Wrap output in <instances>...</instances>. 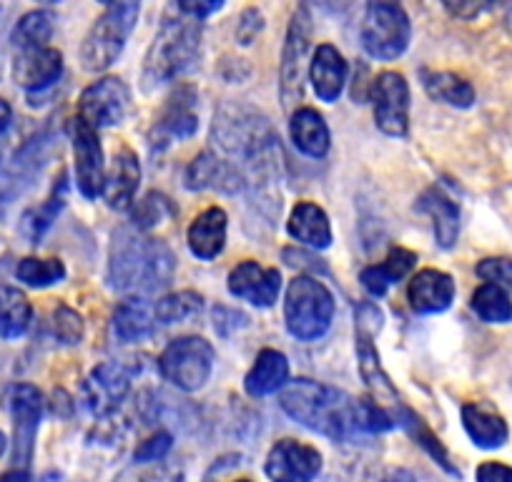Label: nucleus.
Returning <instances> with one entry per match:
<instances>
[{
	"instance_id": "2f4dec72",
	"label": "nucleus",
	"mask_w": 512,
	"mask_h": 482,
	"mask_svg": "<svg viewBox=\"0 0 512 482\" xmlns=\"http://www.w3.org/2000/svg\"><path fill=\"white\" fill-rule=\"evenodd\" d=\"M422 81H425L427 93L437 98V101L447 103V106L470 108L475 103V88L470 86V81L457 76V73L425 71L422 73Z\"/></svg>"
},
{
	"instance_id": "7ed1b4c3",
	"label": "nucleus",
	"mask_w": 512,
	"mask_h": 482,
	"mask_svg": "<svg viewBox=\"0 0 512 482\" xmlns=\"http://www.w3.org/2000/svg\"><path fill=\"white\" fill-rule=\"evenodd\" d=\"M201 21L184 16L176 8V18H166L161 31L156 33L141 73L144 91H156L174 78H179L199 56Z\"/></svg>"
},
{
	"instance_id": "f8f14e48",
	"label": "nucleus",
	"mask_w": 512,
	"mask_h": 482,
	"mask_svg": "<svg viewBox=\"0 0 512 482\" xmlns=\"http://www.w3.org/2000/svg\"><path fill=\"white\" fill-rule=\"evenodd\" d=\"M71 144H73V159H76V184L86 199H96L103 191V181H106V166H103V151L101 141H98L96 129L83 124L81 118H73L71 126Z\"/></svg>"
},
{
	"instance_id": "ea45409f",
	"label": "nucleus",
	"mask_w": 512,
	"mask_h": 482,
	"mask_svg": "<svg viewBox=\"0 0 512 482\" xmlns=\"http://www.w3.org/2000/svg\"><path fill=\"white\" fill-rule=\"evenodd\" d=\"M83 332H86V327H83V319L76 309L61 304L53 312V334H56L58 342L78 344L83 339Z\"/></svg>"
},
{
	"instance_id": "c756f323",
	"label": "nucleus",
	"mask_w": 512,
	"mask_h": 482,
	"mask_svg": "<svg viewBox=\"0 0 512 482\" xmlns=\"http://www.w3.org/2000/svg\"><path fill=\"white\" fill-rule=\"evenodd\" d=\"M357 357H359V372H362V380L367 382V387L372 390V395L377 397V405L382 402H392L395 407H400L397 402V390L392 387L390 377L384 375L382 365H379V354L372 344V334L357 329Z\"/></svg>"
},
{
	"instance_id": "a878e982",
	"label": "nucleus",
	"mask_w": 512,
	"mask_h": 482,
	"mask_svg": "<svg viewBox=\"0 0 512 482\" xmlns=\"http://www.w3.org/2000/svg\"><path fill=\"white\" fill-rule=\"evenodd\" d=\"M420 211L432 219L435 239L442 249H452L460 236V206L450 199L442 189H430L422 194Z\"/></svg>"
},
{
	"instance_id": "0eeeda50",
	"label": "nucleus",
	"mask_w": 512,
	"mask_h": 482,
	"mask_svg": "<svg viewBox=\"0 0 512 482\" xmlns=\"http://www.w3.org/2000/svg\"><path fill=\"white\" fill-rule=\"evenodd\" d=\"M216 352L204 337H179L164 349L159 370L166 382L184 392H196L209 382Z\"/></svg>"
},
{
	"instance_id": "aec40b11",
	"label": "nucleus",
	"mask_w": 512,
	"mask_h": 482,
	"mask_svg": "<svg viewBox=\"0 0 512 482\" xmlns=\"http://www.w3.org/2000/svg\"><path fill=\"white\" fill-rule=\"evenodd\" d=\"M141 181V166L139 159L131 149H121L113 156V166L103 181L101 196L106 204L116 211H126L128 206L134 204L136 189Z\"/></svg>"
},
{
	"instance_id": "a18cd8bd",
	"label": "nucleus",
	"mask_w": 512,
	"mask_h": 482,
	"mask_svg": "<svg viewBox=\"0 0 512 482\" xmlns=\"http://www.w3.org/2000/svg\"><path fill=\"white\" fill-rule=\"evenodd\" d=\"M477 482H512V467L502 465V462H482L475 472Z\"/></svg>"
},
{
	"instance_id": "473e14b6",
	"label": "nucleus",
	"mask_w": 512,
	"mask_h": 482,
	"mask_svg": "<svg viewBox=\"0 0 512 482\" xmlns=\"http://www.w3.org/2000/svg\"><path fill=\"white\" fill-rule=\"evenodd\" d=\"M397 410H400V415H397V422H400V425L405 427L407 432H410L412 440H415L420 447H425L427 455H430L432 460H435L437 465L442 467V470H447V472H450V475L460 477V470H457V467L452 465L450 452L445 450V445H442V442H440V437H437L435 432H432L430 427L425 425V420H422L420 415H415V412H412V410H407V407H402V405L397 407Z\"/></svg>"
},
{
	"instance_id": "c9c22d12",
	"label": "nucleus",
	"mask_w": 512,
	"mask_h": 482,
	"mask_svg": "<svg viewBox=\"0 0 512 482\" xmlns=\"http://www.w3.org/2000/svg\"><path fill=\"white\" fill-rule=\"evenodd\" d=\"M63 191H66V181H63V176H61V184H58V189H53L51 196H48L41 206H36V209H31L26 216H23V234L31 239V244H38V241H41V236L46 234V231L51 229L53 221H56L58 211L63 209V201H66Z\"/></svg>"
},
{
	"instance_id": "ddd939ff",
	"label": "nucleus",
	"mask_w": 512,
	"mask_h": 482,
	"mask_svg": "<svg viewBox=\"0 0 512 482\" xmlns=\"http://www.w3.org/2000/svg\"><path fill=\"white\" fill-rule=\"evenodd\" d=\"M196 93L191 88H179L174 96L169 98L164 108H161L159 118H156L154 129L149 131V144L154 151L169 149L174 141L191 139L199 129V116L194 111Z\"/></svg>"
},
{
	"instance_id": "603ef678",
	"label": "nucleus",
	"mask_w": 512,
	"mask_h": 482,
	"mask_svg": "<svg viewBox=\"0 0 512 482\" xmlns=\"http://www.w3.org/2000/svg\"><path fill=\"white\" fill-rule=\"evenodd\" d=\"M6 447H8V440H6V435L0 432V457L6 455Z\"/></svg>"
},
{
	"instance_id": "6e6552de",
	"label": "nucleus",
	"mask_w": 512,
	"mask_h": 482,
	"mask_svg": "<svg viewBox=\"0 0 512 482\" xmlns=\"http://www.w3.org/2000/svg\"><path fill=\"white\" fill-rule=\"evenodd\" d=\"M6 405L13 420V462L18 470H28L36 450L38 425L43 417V395L33 385L16 382L6 390Z\"/></svg>"
},
{
	"instance_id": "f03ea898",
	"label": "nucleus",
	"mask_w": 512,
	"mask_h": 482,
	"mask_svg": "<svg viewBox=\"0 0 512 482\" xmlns=\"http://www.w3.org/2000/svg\"><path fill=\"white\" fill-rule=\"evenodd\" d=\"M176 257L164 241L139 229H118L108 254V279L118 292H159L171 282Z\"/></svg>"
},
{
	"instance_id": "de8ad7c7",
	"label": "nucleus",
	"mask_w": 512,
	"mask_h": 482,
	"mask_svg": "<svg viewBox=\"0 0 512 482\" xmlns=\"http://www.w3.org/2000/svg\"><path fill=\"white\" fill-rule=\"evenodd\" d=\"M382 482H417V477L412 475L405 467H397V470H390L382 477Z\"/></svg>"
},
{
	"instance_id": "393cba45",
	"label": "nucleus",
	"mask_w": 512,
	"mask_h": 482,
	"mask_svg": "<svg viewBox=\"0 0 512 482\" xmlns=\"http://www.w3.org/2000/svg\"><path fill=\"white\" fill-rule=\"evenodd\" d=\"M289 380V362L277 349H262L254 367L244 380V390L249 397H267L282 390Z\"/></svg>"
},
{
	"instance_id": "2eb2a0df",
	"label": "nucleus",
	"mask_w": 512,
	"mask_h": 482,
	"mask_svg": "<svg viewBox=\"0 0 512 482\" xmlns=\"http://www.w3.org/2000/svg\"><path fill=\"white\" fill-rule=\"evenodd\" d=\"M128 390H131V377L121 365L113 362H103L96 370L88 375L86 385H83V395H86V407L96 417H108L118 410L123 400H126Z\"/></svg>"
},
{
	"instance_id": "cd10ccee",
	"label": "nucleus",
	"mask_w": 512,
	"mask_h": 482,
	"mask_svg": "<svg viewBox=\"0 0 512 482\" xmlns=\"http://www.w3.org/2000/svg\"><path fill=\"white\" fill-rule=\"evenodd\" d=\"M289 134H292L294 146L309 159H322L329 151V129L322 113L314 108H297L289 121Z\"/></svg>"
},
{
	"instance_id": "e433bc0d",
	"label": "nucleus",
	"mask_w": 512,
	"mask_h": 482,
	"mask_svg": "<svg viewBox=\"0 0 512 482\" xmlns=\"http://www.w3.org/2000/svg\"><path fill=\"white\" fill-rule=\"evenodd\" d=\"M201 309H204V299L196 292H176L166 294L164 299H159L154 307L156 322L161 324H179L186 319L199 317Z\"/></svg>"
},
{
	"instance_id": "4be33fe9",
	"label": "nucleus",
	"mask_w": 512,
	"mask_h": 482,
	"mask_svg": "<svg viewBox=\"0 0 512 482\" xmlns=\"http://www.w3.org/2000/svg\"><path fill=\"white\" fill-rule=\"evenodd\" d=\"M347 73V61H344L337 48L329 46V43L319 46L312 58V66H309V78H312L314 93H317L319 101H337L344 91V83H347Z\"/></svg>"
},
{
	"instance_id": "864d4df0",
	"label": "nucleus",
	"mask_w": 512,
	"mask_h": 482,
	"mask_svg": "<svg viewBox=\"0 0 512 482\" xmlns=\"http://www.w3.org/2000/svg\"><path fill=\"white\" fill-rule=\"evenodd\" d=\"M507 292H510V297H512V284H510V289H507Z\"/></svg>"
},
{
	"instance_id": "58836bf2",
	"label": "nucleus",
	"mask_w": 512,
	"mask_h": 482,
	"mask_svg": "<svg viewBox=\"0 0 512 482\" xmlns=\"http://www.w3.org/2000/svg\"><path fill=\"white\" fill-rule=\"evenodd\" d=\"M176 209L171 206V201L164 194H146V199H141L134 209V226L136 229H151V226L161 224L166 216H174Z\"/></svg>"
},
{
	"instance_id": "412c9836",
	"label": "nucleus",
	"mask_w": 512,
	"mask_h": 482,
	"mask_svg": "<svg viewBox=\"0 0 512 482\" xmlns=\"http://www.w3.org/2000/svg\"><path fill=\"white\" fill-rule=\"evenodd\" d=\"M462 425L470 440L482 450H497L510 437L505 417L487 402H467L462 407Z\"/></svg>"
},
{
	"instance_id": "5701e85b",
	"label": "nucleus",
	"mask_w": 512,
	"mask_h": 482,
	"mask_svg": "<svg viewBox=\"0 0 512 482\" xmlns=\"http://www.w3.org/2000/svg\"><path fill=\"white\" fill-rule=\"evenodd\" d=\"M186 241H189V249L196 259L209 262V259L219 257L226 244V211L219 209V206L201 211L191 221Z\"/></svg>"
},
{
	"instance_id": "8fccbe9b",
	"label": "nucleus",
	"mask_w": 512,
	"mask_h": 482,
	"mask_svg": "<svg viewBox=\"0 0 512 482\" xmlns=\"http://www.w3.org/2000/svg\"><path fill=\"white\" fill-rule=\"evenodd\" d=\"M0 482H31V475H28V470H18V467H13V470H8L6 475H0Z\"/></svg>"
},
{
	"instance_id": "dca6fc26",
	"label": "nucleus",
	"mask_w": 512,
	"mask_h": 482,
	"mask_svg": "<svg viewBox=\"0 0 512 482\" xmlns=\"http://www.w3.org/2000/svg\"><path fill=\"white\" fill-rule=\"evenodd\" d=\"M231 297L244 299L254 307H272L282 292V277L277 269H267L256 262H241L229 274Z\"/></svg>"
},
{
	"instance_id": "37998d69",
	"label": "nucleus",
	"mask_w": 512,
	"mask_h": 482,
	"mask_svg": "<svg viewBox=\"0 0 512 482\" xmlns=\"http://www.w3.org/2000/svg\"><path fill=\"white\" fill-rule=\"evenodd\" d=\"M181 480H184L181 467L166 465V462H154V467L139 472V475L131 477V480H121V482H181Z\"/></svg>"
},
{
	"instance_id": "3c124183",
	"label": "nucleus",
	"mask_w": 512,
	"mask_h": 482,
	"mask_svg": "<svg viewBox=\"0 0 512 482\" xmlns=\"http://www.w3.org/2000/svg\"><path fill=\"white\" fill-rule=\"evenodd\" d=\"M450 8L452 13H455V16H462V18H470V16H475V13H480V11H485L487 6H447Z\"/></svg>"
},
{
	"instance_id": "5fc2aeb1",
	"label": "nucleus",
	"mask_w": 512,
	"mask_h": 482,
	"mask_svg": "<svg viewBox=\"0 0 512 482\" xmlns=\"http://www.w3.org/2000/svg\"><path fill=\"white\" fill-rule=\"evenodd\" d=\"M236 482H249V480H236Z\"/></svg>"
},
{
	"instance_id": "bb28decb",
	"label": "nucleus",
	"mask_w": 512,
	"mask_h": 482,
	"mask_svg": "<svg viewBox=\"0 0 512 482\" xmlns=\"http://www.w3.org/2000/svg\"><path fill=\"white\" fill-rule=\"evenodd\" d=\"M287 231L292 239L302 241L312 249H327L332 244L329 216L324 214L322 206L312 204V201H302V204L294 206L292 216L287 221Z\"/></svg>"
},
{
	"instance_id": "39448f33",
	"label": "nucleus",
	"mask_w": 512,
	"mask_h": 482,
	"mask_svg": "<svg viewBox=\"0 0 512 482\" xmlns=\"http://www.w3.org/2000/svg\"><path fill=\"white\" fill-rule=\"evenodd\" d=\"M334 297L322 282L314 277H297L287 289L284 319L292 337L302 342H314L324 337L332 327Z\"/></svg>"
},
{
	"instance_id": "423d86ee",
	"label": "nucleus",
	"mask_w": 512,
	"mask_h": 482,
	"mask_svg": "<svg viewBox=\"0 0 512 482\" xmlns=\"http://www.w3.org/2000/svg\"><path fill=\"white\" fill-rule=\"evenodd\" d=\"M359 36L369 56L377 61H395L410 46V18L397 3H369Z\"/></svg>"
},
{
	"instance_id": "b1692460",
	"label": "nucleus",
	"mask_w": 512,
	"mask_h": 482,
	"mask_svg": "<svg viewBox=\"0 0 512 482\" xmlns=\"http://www.w3.org/2000/svg\"><path fill=\"white\" fill-rule=\"evenodd\" d=\"M415 267H417V254L410 252V249L397 247L392 249L390 257L384 259L382 264H374V267L362 269L359 282H362L364 292H367L369 297H384L392 284L405 279Z\"/></svg>"
},
{
	"instance_id": "4468645a",
	"label": "nucleus",
	"mask_w": 512,
	"mask_h": 482,
	"mask_svg": "<svg viewBox=\"0 0 512 482\" xmlns=\"http://www.w3.org/2000/svg\"><path fill=\"white\" fill-rule=\"evenodd\" d=\"M264 472L272 482H312L322 472V455L304 442L279 440L269 450Z\"/></svg>"
},
{
	"instance_id": "6ab92c4d",
	"label": "nucleus",
	"mask_w": 512,
	"mask_h": 482,
	"mask_svg": "<svg viewBox=\"0 0 512 482\" xmlns=\"http://www.w3.org/2000/svg\"><path fill=\"white\" fill-rule=\"evenodd\" d=\"M407 297L417 314H440L450 309L455 299V282L450 274L440 269H422L412 277Z\"/></svg>"
},
{
	"instance_id": "7c9ffc66",
	"label": "nucleus",
	"mask_w": 512,
	"mask_h": 482,
	"mask_svg": "<svg viewBox=\"0 0 512 482\" xmlns=\"http://www.w3.org/2000/svg\"><path fill=\"white\" fill-rule=\"evenodd\" d=\"M33 307L26 294L11 284H0V339H18L28 332Z\"/></svg>"
},
{
	"instance_id": "20e7f679",
	"label": "nucleus",
	"mask_w": 512,
	"mask_h": 482,
	"mask_svg": "<svg viewBox=\"0 0 512 482\" xmlns=\"http://www.w3.org/2000/svg\"><path fill=\"white\" fill-rule=\"evenodd\" d=\"M139 21V3H111L96 18L81 46V66L88 73H101L118 61L128 36Z\"/></svg>"
},
{
	"instance_id": "1a4fd4ad",
	"label": "nucleus",
	"mask_w": 512,
	"mask_h": 482,
	"mask_svg": "<svg viewBox=\"0 0 512 482\" xmlns=\"http://www.w3.org/2000/svg\"><path fill=\"white\" fill-rule=\"evenodd\" d=\"M312 13L307 6H299L294 11L292 23H289L287 41H284L282 51V68H279V76H282V101L287 111H292L294 103L302 101L304 91V66H307L309 48H312Z\"/></svg>"
},
{
	"instance_id": "f257e3e1",
	"label": "nucleus",
	"mask_w": 512,
	"mask_h": 482,
	"mask_svg": "<svg viewBox=\"0 0 512 482\" xmlns=\"http://www.w3.org/2000/svg\"><path fill=\"white\" fill-rule=\"evenodd\" d=\"M282 410L307 430L334 442H349L362 432V400L314 380H294L282 392Z\"/></svg>"
},
{
	"instance_id": "f704fd0d",
	"label": "nucleus",
	"mask_w": 512,
	"mask_h": 482,
	"mask_svg": "<svg viewBox=\"0 0 512 482\" xmlns=\"http://www.w3.org/2000/svg\"><path fill=\"white\" fill-rule=\"evenodd\" d=\"M472 312L490 324H505L512 319V297L507 289L497 284H482L472 294Z\"/></svg>"
},
{
	"instance_id": "49530a36",
	"label": "nucleus",
	"mask_w": 512,
	"mask_h": 482,
	"mask_svg": "<svg viewBox=\"0 0 512 482\" xmlns=\"http://www.w3.org/2000/svg\"><path fill=\"white\" fill-rule=\"evenodd\" d=\"M176 8H179L184 16L194 18V21H204V18H209L211 13L219 11L221 3H216V0H211V3H199V0H196V3H189V0H186V3H179Z\"/></svg>"
},
{
	"instance_id": "09e8293b",
	"label": "nucleus",
	"mask_w": 512,
	"mask_h": 482,
	"mask_svg": "<svg viewBox=\"0 0 512 482\" xmlns=\"http://www.w3.org/2000/svg\"><path fill=\"white\" fill-rule=\"evenodd\" d=\"M11 121H13V108H11V103L3 101V98H0V134H6L8 126H11Z\"/></svg>"
},
{
	"instance_id": "9d476101",
	"label": "nucleus",
	"mask_w": 512,
	"mask_h": 482,
	"mask_svg": "<svg viewBox=\"0 0 512 482\" xmlns=\"http://www.w3.org/2000/svg\"><path fill=\"white\" fill-rule=\"evenodd\" d=\"M374 124L387 136H405L410 126V86L397 71H384L372 83Z\"/></svg>"
},
{
	"instance_id": "4c0bfd02",
	"label": "nucleus",
	"mask_w": 512,
	"mask_h": 482,
	"mask_svg": "<svg viewBox=\"0 0 512 482\" xmlns=\"http://www.w3.org/2000/svg\"><path fill=\"white\" fill-rule=\"evenodd\" d=\"M16 277L21 279L23 284H28V287L43 289L63 282V279H66V267H63L61 259L26 257L18 262Z\"/></svg>"
},
{
	"instance_id": "72a5a7b5",
	"label": "nucleus",
	"mask_w": 512,
	"mask_h": 482,
	"mask_svg": "<svg viewBox=\"0 0 512 482\" xmlns=\"http://www.w3.org/2000/svg\"><path fill=\"white\" fill-rule=\"evenodd\" d=\"M56 28V18L51 11H31L16 23L13 28V46L21 51H31V48H48V41Z\"/></svg>"
},
{
	"instance_id": "9b49d317",
	"label": "nucleus",
	"mask_w": 512,
	"mask_h": 482,
	"mask_svg": "<svg viewBox=\"0 0 512 482\" xmlns=\"http://www.w3.org/2000/svg\"><path fill=\"white\" fill-rule=\"evenodd\" d=\"M131 106V93L121 78L106 76L91 83L78 98V118L91 129H108L118 126L126 118Z\"/></svg>"
},
{
	"instance_id": "f3484780",
	"label": "nucleus",
	"mask_w": 512,
	"mask_h": 482,
	"mask_svg": "<svg viewBox=\"0 0 512 482\" xmlns=\"http://www.w3.org/2000/svg\"><path fill=\"white\" fill-rule=\"evenodd\" d=\"M246 186L244 174L234 161H226L216 156L214 151H204L196 156L186 169V189L191 191H204L216 189L224 194H236Z\"/></svg>"
},
{
	"instance_id": "a211bd4d",
	"label": "nucleus",
	"mask_w": 512,
	"mask_h": 482,
	"mask_svg": "<svg viewBox=\"0 0 512 482\" xmlns=\"http://www.w3.org/2000/svg\"><path fill=\"white\" fill-rule=\"evenodd\" d=\"M63 73V56L56 48H31L21 51L13 61V81L31 93L51 88Z\"/></svg>"
},
{
	"instance_id": "c03bdc74",
	"label": "nucleus",
	"mask_w": 512,
	"mask_h": 482,
	"mask_svg": "<svg viewBox=\"0 0 512 482\" xmlns=\"http://www.w3.org/2000/svg\"><path fill=\"white\" fill-rule=\"evenodd\" d=\"M262 13L256 11V8H249V11H244V16H241L239 26H236V38H239L241 43H251L256 38V33L262 31Z\"/></svg>"
},
{
	"instance_id": "79ce46f5",
	"label": "nucleus",
	"mask_w": 512,
	"mask_h": 482,
	"mask_svg": "<svg viewBox=\"0 0 512 482\" xmlns=\"http://www.w3.org/2000/svg\"><path fill=\"white\" fill-rule=\"evenodd\" d=\"M477 277L487 284H497L502 289H510L512 284V262L510 259H482L477 264Z\"/></svg>"
},
{
	"instance_id": "a19ab883",
	"label": "nucleus",
	"mask_w": 512,
	"mask_h": 482,
	"mask_svg": "<svg viewBox=\"0 0 512 482\" xmlns=\"http://www.w3.org/2000/svg\"><path fill=\"white\" fill-rule=\"evenodd\" d=\"M171 445H174V440H171L169 432H156L154 437H149V440L141 442V445L136 447L134 452L136 462H144V465H151V462H164V457L169 455Z\"/></svg>"
},
{
	"instance_id": "c85d7f7f",
	"label": "nucleus",
	"mask_w": 512,
	"mask_h": 482,
	"mask_svg": "<svg viewBox=\"0 0 512 482\" xmlns=\"http://www.w3.org/2000/svg\"><path fill=\"white\" fill-rule=\"evenodd\" d=\"M156 327V314L154 307L146 304V299H126L116 307L113 312V334H116L121 342L134 344L141 339L149 337Z\"/></svg>"
}]
</instances>
